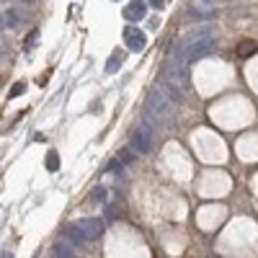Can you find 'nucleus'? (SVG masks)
<instances>
[{"instance_id":"obj_1","label":"nucleus","mask_w":258,"mask_h":258,"mask_svg":"<svg viewBox=\"0 0 258 258\" xmlns=\"http://www.w3.org/2000/svg\"><path fill=\"white\" fill-rule=\"evenodd\" d=\"M178 47H181V52H183V57L188 62L202 59V57H207V54H212L214 49H217V29H214V26L188 29L178 39Z\"/></svg>"},{"instance_id":"obj_2","label":"nucleus","mask_w":258,"mask_h":258,"mask_svg":"<svg viewBox=\"0 0 258 258\" xmlns=\"http://www.w3.org/2000/svg\"><path fill=\"white\" fill-rule=\"evenodd\" d=\"M142 114L150 121V126H165L173 114V101L163 93V88H150V93L145 96Z\"/></svg>"},{"instance_id":"obj_3","label":"nucleus","mask_w":258,"mask_h":258,"mask_svg":"<svg viewBox=\"0 0 258 258\" xmlns=\"http://www.w3.org/2000/svg\"><path fill=\"white\" fill-rule=\"evenodd\" d=\"M129 147L140 155H147L150 150H153V132H150L147 126H137L135 132L129 135Z\"/></svg>"},{"instance_id":"obj_4","label":"nucleus","mask_w":258,"mask_h":258,"mask_svg":"<svg viewBox=\"0 0 258 258\" xmlns=\"http://www.w3.org/2000/svg\"><path fill=\"white\" fill-rule=\"evenodd\" d=\"M73 225L83 235V240H98L101 235H103V222L98 217H85V220H78Z\"/></svg>"},{"instance_id":"obj_5","label":"nucleus","mask_w":258,"mask_h":258,"mask_svg":"<svg viewBox=\"0 0 258 258\" xmlns=\"http://www.w3.org/2000/svg\"><path fill=\"white\" fill-rule=\"evenodd\" d=\"M21 26H26V11L18 8V6L6 8V13H3V29L16 31V29H21Z\"/></svg>"},{"instance_id":"obj_6","label":"nucleus","mask_w":258,"mask_h":258,"mask_svg":"<svg viewBox=\"0 0 258 258\" xmlns=\"http://www.w3.org/2000/svg\"><path fill=\"white\" fill-rule=\"evenodd\" d=\"M160 88H163V93L173 101V106H178V103H183V85L181 83H176V80H168V78H160Z\"/></svg>"},{"instance_id":"obj_7","label":"nucleus","mask_w":258,"mask_h":258,"mask_svg":"<svg viewBox=\"0 0 258 258\" xmlns=\"http://www.w3.org/2000/svg\"><path fill=\"white\" fill-rule=\"evenodd\" d=\"M124 41H126V47L132 49V52H142L145 49V34L137 29V26H126L124 29Z\"/></svg>"},{"instance_id":"obj_8","label":"nucleus","mask_w":258,"mask_h":258,"mask_svg":"<svg viewBox=\"0 0 258 258\" xmlns=\"http://www.w3.org/2000/svg\"><path fill=\"white\" fill-rule=\"evenodd\" d=\"M147 13L145 0H129V6H124V18L126 21H140Z\"/></svg>"},{"instance_id":"obj_9","label":"nucleus","mask_w":258,"mask_h":258,"mask_svg":"<svg viewBox=\"0 0 258 258\" xmlns=\"http://www.w3.org/2000/svg\"><path fill=\"white\" fill-rule=\"evenodd\" d=\"M188 16H191L194 21H212V18H217L220 13L214 11V8H207V11H202V8H188Z\"/></svg>"},{"instance_id":"obj_10","label":"nucleus","mask_w":258,"mask_h":258,"mask_svg":"<svg viewBox=\"0 0 258 258\" xmlns=\"http://www.w3.org/2000/svg\"><path fill=\"white\" fill-rule=\"evenodd\" d=\"M52 255H57V258H64V255H68V258H70V255H75V245H73V243L64 245V243L59 240V243L52 245Z\"/></svg>"},{"instance_id":"obj_11","label":"nucleus","mask_w":258,"mask_h":258,"mask_svg":"<svg viewBox=\"0 0 258 258\" xmlns=\"http://www.w3.org/2000/svg\"><path fill=\"white\" fill-rule=\"evenodd\" d=\"M47 170H59V155H57V150H47Z\"/></svg>"},{"instance_id":"obj_12","label":"nucleus","mask_w":258,"mask_h":258,"mask_svg":"<svg viewBox=\"0 0 258 258\" xmlns=\"http://www.w3.org/2000/svg\"><path fill=\"white\" fill-rule=\"evenodd\" d=\"M255 52H258V44H255V41H243L240 49H238L240 57H250V54H255Z\"/></svg>"},{"instance_id":"obj_13","label":"nucleus","mask_w":258,"mask_h":258,"mask_svg":"<svg viewBox=\"0 0 258 258\" xmlns=\"http://www.w3.org/2000/svg\"><path fill=\"white\" fill-rule=\"evenodd\" d=\"M119 64H121V54L116 52V54H114L109 62H106V73H109V75H114V73L119 70Z\"/></svg>"},{"instance_id":"obj_14","label":"nucleus","mask_w":258,"mask_h":258,"mask_svg":"<svg viewBox=\"0 0 258 258\" xmlns=\"http://www.w3.org/2000/svg\"><path fill=\"white\" fill-rule=\"evenodd\" d=\"M26 91V83H16L13 85V91H11V96L8 98H16V96H21V93H24Z\"/></svg>"},{"instance_id":"obj_15","label":"nucleus","mask_w":258,"mask_h":258,"mask_svg":"<svg viewBox=\"0 0 258 258\" xmlns=\"http://www.w3.org/2000/svg\"><path fill=\"white\" fill-rule=\"evenodd\" d=\"M119 168H121V160H111L109 165H106V170H109V173H119Z\"/></svg>"},{"instance_id":"obj_16","label":"nucleus","mask_w":258,"mask_h":258,"mask_svg":"<svg viewBox=\"0 0 258 258\" xmlns=\"http://www.w3.org/2000/svg\"><path fill=\"white\" fill-rule=\"evenodd\" d=\"M132 160H135L132 153H121V163H132Z\"/></svg>"},{"instance_id":"obj_17","label":"nucleus","mask_w":258,"mask_h":258,"mask_svg":"<svg viewBox=\"0 0 258 258\" xmlns=\"http://www.w3.org/2000/svg\"><path fill=\"white\" fill-rule=\"evenodd\" d=\"M150 8H155V11H160V8H163V0H150Z\"/></svg>"},{"instance_id":"obj_18","label":"nucleus","mask_w":258,"mask_h":258,"mask_svg":"<svg viewBox=\"0 0 258 258\" xmlns=\"http://www.w3.org/2000/svg\"><path fill=\"white\" fill-rule=\"evenodd\" d=\"M93 199H96V202L103 199V188H96V191H93Z\"/></svg>"},{"instance_id":"obj_19","label":"nucleus","mask_w":258,"mask_h":258,"mask_svg":"<svg viewBox=\"0 0 258 258\" xmlns=\"http://www.w3.org/2000/svg\"><path fill=\"white\" fill-rule=\"evenodd\" d=\"M21 3H26V6H31V3H36V0H21Z\"/></svg>"}]
</instances>
